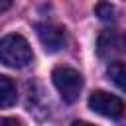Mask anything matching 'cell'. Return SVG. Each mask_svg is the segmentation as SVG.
<instances>
[{
  "label": "cell",
  "instance_id": "1",
  "mask_svg": "<svg viewBox=\"0 0 126 126\" xmlns=\"http://www.w3.org/2000/svg\"><path fill=\"white\" fill-rule=\"evenodd\" d=\"M33 59L32 47L28 43V39L20 33H8L0 39V61L8 67L14 69H22L26 65H30Z\"/></svg>",
  "mask_w": 126,
  "mask_h": 126
},
{
  "label": "cell",
  "instance_id": "2",
  "mask_svg": "<svg viewBox=\"0 0 126 126\" xmlns=\"http://www.w3.org/2000/svg\"><path fill=\"white\" fill-rule=\"evenodd\" d=\"M53 85L65 102H75L83 89V75L73 67H55L51 73Z\"/></svg>",
  "mask_w": 126,
  "mask_h": 126
},
{
  "label": "cell",
  "instance_id": "3",
  "mask_svg": "<svg viewBox=\"0 0 126 126\" xmlns=\"http://www.w3.org/2000/svg\"><path fill=\"white\" fill-rule=\"evenodd\" d=\"M89 106H91V110H94L96 114L106 116V118H120L126 110L124 102L106 91H94L89 96Z\"/></svg>",
  "mask_w": 126,
  "mask_h": 126
},
{
  "label": "cell",
  "instance_id": "4",
  "mask_svg": "<svg viewBox=\"0 0 126 126\" xmlns=\"http://www.w3.org/2000/svg\"><path fill=\"white\" fill-rule=\"evenodd\" d=\"M35 33H37L43 49L49 53L59 51L67 41L65 30L61 26H55V24H35Z\"/></svg>",
  "mask_w": 126,
  "mask_h": 126
},
{
  "label": "cell",
  "instance_id": "5",
  "mask_svg": "<svg viewBox=\"0 0 126 126\" xmlns=\"http://www.w3.org/2000/svg\"><path fill=\"white\" fill-rule=\"evenodd\" d=\"M18 98V93H16V85L10 77H4L0 75V108H6V106H12Z\"/></svg>",
  "mask_w": 126,
  "mask_h": 126
},
{
  "label": "cell",
  "instance_id": "6",
  "mask_svg": "<svg viewBox=\"0 0 126 126\" xmlns=\"http://www.w3.org/2000/svg\"><path fill=\"white\" fill-rule=\"evenodd\" d=\"M106 75L110 77V81L126 93V63L122 61H112L108 67H106Z\"/></svg>",
  "mask_w": 126,
  "mask_h": 126
},
{
  "label": "cell",
  "instance_id": "7",
  "mask_svg": "<svg viewBox=\"0 0 126 126\" xmlns=\"http://www.w3.org/2000/svg\"><path fill=\"white\" fill-rule=\"evenodd\" d=\"M96 47H98V55H110V53H114L116 51V47H118V39H116V33L114 32H110V30H106V32H102L100 35H98V43H96Z\"/></svg>",
  "mask_w": 126,
  "mask_h": 126
},
{
  "label": "cell",
  "instance_id": "8",
  "mask_svg": "<svg viewBox=\"0 0 126 126\" xmlns=\"http://www.w3.org/2000/svg\"><path fill=\"white\" fill-rule=\"evenodd\" d=\"M96 14H98V18L100 20H104V22H112L116 16V10H114V6L110 4V2H98L96 4Z\"/></svg>",
  "mask_w": 126,
  "mask_h": 126
},
{
  "label": "cell",
  "instance_id": "9",
  "mask_svg": "<svg viewBox=\"0 0 126 126\" xmlns=\"http://www.w3.org/2000/svg\"><path fill=\"white\" fill-rule=\"evenodd\" d=\"M0 126H24L20 120L16 118H6V116H0Z\"/></svg>",
  "mask_w": 126,
  "mask_h": 126
},
{
  "label": "cell",
  "instance_id": "10",
  "mask_svg": "<svg viewBox=\"0 0 126 126\" xmlns=\"http://www.w3.org/2000/svg\"><path fill=\"white\" fill-rule=\"evenodd\" d=\"M12 4H14V0H0V14H2V12H6Z\"/></svg>",
  "mask_w": 126,
  "mask_h": 126
},
{
  "label": "cell",
  "instance_id": "11",
  "mask_svg": "<svg viewBox=\"0 0 126 126\" xmlns=\"http://www.w3.org/2000/svg\"><path fill=\"white\" fill-rule=\"evenodd\" d=\"M71 126H94V124H91V122H85V120H75Z\"/></svg>",
  "mask_w": 126,
  "mask_h": 126
},
{
  "label": "cell",
  "instance_id": "12",
  "mask_svg": "<svg viewBox=\"0 0 126 126\" xmlns=\"http://www.w3.org/2000/svg\"><path fill=\"white\" fill-rule=\"evenodd\" d=\"M124 43H126V39H124Z\"/></svg>",
  "mask_w": 126,
  "mask_h": 126
}]
</instances>
